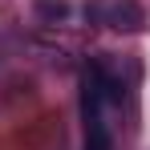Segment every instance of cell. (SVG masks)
Masks as SVG:
<instances>
[{"instance_id":"cell-1","label":"cell","mask_w":150,"mask_h":150,"mask_svg":"<svg viewBox=\"0 0 150 150\" xmlns=\"http://www.w3.org/2000/svg\"><path fill=\"white\" fill-rule=\"evenodd\" d=\"M85 150H110V130H105V122H89Z\"/></svg>"}]
</instances>
